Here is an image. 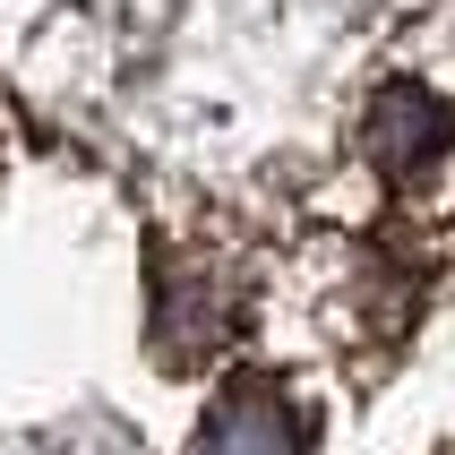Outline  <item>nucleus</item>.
I'll return each mask as SVG.
<instances>
[{"label": "nucleus", "instance_id": "f257e3e1", "mask_svg": "<svg viewBox=\"0 0 455 455\" xmlns=\"http://www.w3.org/2000/svg\"><path fill=\"white\" fill-rule=\"evenodd\" d=\"M189 455H309V421L267 370H241V379H224V395L206 404Z\"/></svg>", "mask_w": 455, "mask_h": 455}]
</instances>
